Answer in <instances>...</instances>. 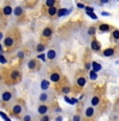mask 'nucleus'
<instances>
[{
	"mask_svg": "<svg viewBox=\"0 0 119 121\" xmlns=\"http://www.w3.org/2000/svg\"><path fill=\"white\" fill-rule=\"evenodd\" d=\"M1 101L5 102V103H9L14 100L15 98V92L14 90L7 89V90H3L1 92Z\"/></svg>",
	"mask_w": 119,
	"mask_h": 121,
	"instance_id": "f257e3e1",
	"label": "nucleus"
},
{
	"mask_svg": "<svg viewBox=\"0 0 119 121\" xmlns=\"http://www.w3.org/2000/svg\"><path fill=\"white\" fill-rule=\"evenodd\" d=\"M53 100V94L51 92H48V91H42L39 95V101L44 104L47 103H51V101Z\"/></svg>",
	"mask_w": 119,
	"mask_h": 121,
	"instance_id": "f03ea898",
	"label": "nucleus"
},
{
	"mask_svg": "<svg viewBox=\"0 0 119 121\" xmlns=\"http://www.w3.org/2000/svg\"><path fill=\"white\" fill-rule=\"evenodd\" d=\"M95 113H96V110L94 107H92L91 104L89 105H86L85 109H84V116H85L86 118H88V119H90V118H93L95 116Z\"/></svg>",
	"mask_w": 119,
	"mask_h": 121,
	"instance_id": "7ed1b4c3",
	"label": "nucleus"
},
{
	"mask_svg": "<svg viewBox=\"0 0 119 121\" xmlns=\"http://www.w3.org/2000/svg\"><path fill=\"white\" fill-rule=\"evenodd\" d=\"M11 110H12V113L14 115H21L22 113L24 112V108L23 105L21 104L20 102H15L14 104L11 107Z\"/></svg>",
	"mask_w": 119,
	"mask_h": 121,
	"instance_id": "20e7f679",
	"label": "nucleus"
},
{
	"mask_svg": "<svg viewBox=\"0 0 119 121\" xmlns=\"http://www.w3.org/2000/svg\"><path fill=\"white\" fill-rule=\"evenodd\" d=\"M3 45L6 47V48H13L15 46V39L13 36H6L3 39Z\"/></svg>",
	"mask_w": 119,
	"mask_h": 121,
	"instance_id": "39448f33",
	"label": "nucleus"
},
{
	"mask_svg": "<svg viewBox=\"0 0 119 121\" xmlns=\"http://www.w3.org/2000/svg\"><path fill=\"white\" fill-rule=\"evenodd\" d=\"M49 107L47 104H44V103H41V104L38 105L37 108V113L39 114L40 116H43V115H47L48 112H49Z\"/></svg>",
	"mask_w": 119,
	"mask_h": 121,
	"instance_id": "423d86ee",
	"label": "nucleus"
},
{
	"mask_svg": "<svg viewBox=\"0 0 119 121\" xmlns=\"http://www.w3.org/2000/svg\"><path fill=\"white\" fill-rule=\"evenodd\" d=\"M61 79H62V75H61L60 72L53 71V72H51L49 74V80L51 82H54V84H57V82H59Z\"/></svg>",
	"mask_w": 119,
	"mask_h": 121,
	"instance_id": "0eeeda50",
	"label": "nucleus"
},
{
	"mask_svg": "<svg viewBox=\"0 0 119 121\" xmlns=\"http://www.w3.org/2000/svg\"><path fill=\"white\" fill-rule=\"evenodd\" d=\"M52 35H53V29H52V27H50V26L45 27L42 31V37L45 38V39H49V38H51Z\"/></svg>",
	"mask_w": 119,
	"mask_h": 121,
	"instance_id": "6e6552de",
	"label": "nucleus"
},
{
	"mask_svg": "<svg viewBox=\"0 0 119 121\" xmlns=\"http://www.w3.org/2000/svg\"><path fill=\"white\" fill-rule=\"evenodd\" d=\"M38 67H39V65H38V60L36 59H30V60H28V62H27V68H28L30 71H34V70H36Z\"/></svg>",
	"mask_w": 119,
	"mask_h": 121,
	"instance_id": "1a4fd4ad",
	"label": "nucleus"
},
{
	"mask_svg": "<svg viewBox=\"0 0 119 121\" xmlns=\"http://www.w3.org/2000/svg\"><path fill=\"white\" fill-rule=\"evenodd\" d=\"M57 50L53 49V48H50V49H48L47 50V52H46V57L49 60H53L57 59Z\"/></svg>",
	"mask_w": 119,
	"mask_h": 121,
	"instance_id": "9d476101",
	"label": "nucleus"
},
{
	"mask_svg": "<svg viewBox=\"0 0 119 121\" xmlns=\"http://www.w3.org/2000/svg\"><path fill=\"white\" fill-rule=\"evenodd\" d=\"M100 102H101V99H100L99 96H97V95H92L91 98H90V101H89L90 104L94 108L97 107V105H99Z\"/></svg>",
	"mask_w": 119,
	"mask_h": 121,
	"instance_id": "9b49d317",
	"label": "nucleus"
},
{
	"mask_svg": "<svg viewBox=\"0 0 119 121\" xmlns=\"http://www.w3.org/2000/svg\"><path fill=\"white\" fill-rule=\"evenodd\" d=\"M9 77H11V79L14 80V82H18V80H20V78H21V72L17 69L13 70V71L11 72Z\"/></svg>",
	"mask_w": 119,
	"mask_h": 121,
	"instance_id": "f8f14e48",
	"label": "nucleus"
},
{
	"mask_svg": "<svg viewBox=\"0 0 119 121\" xmlns=\"http://www.w3.org/2000/svg\"><path fill=\"white\" fill-rule=\"evenodd\" d=\"M91 49L94 50V51H100L101 45L96 39H93L92 41H91Z\"/></svg>",
	"mask_w": 119,
	"mask_h": 121,
	"instance_id": "ddd939ff",
	"label": "nucleus"
},
{
	"mask_svg": "<svg viewBox=\"0 0 119 121\" xmlns=\"http://www.w3.org/2000/svg\"><path fill=\"white\" fill-rule=\"evenodd\" d=\"M114 54H115V49H114L113 47H108V48H106L102 51V55L103 56H106V57L113 56Z\"/></svg>",
	"mask_w": 119,
	"mask_h": 121,
	"instance_id": "4468645a",
	"label": "nucleus"
},
{
	"mask_svg": "<svg viewBox=\"0 0 119 121\" xmlns=\"http://www.w3.org/2000/svg\"><path fill=\"white\" fill-rule=\"evenodd\" d=\"M50 88V82L47 79H42L40 82V89L42 91H47Z\"/></svg>",
	"mask_w": 119,
	"mask_h": 121,
	"instance_id": "2eb2a0df",
	"label": "nucleus"
},
{
	"mask_svg": "<svg viewBox=\"0 0 119 121\" xmlns=\"http://www.w3.org/2000/svg\"><path fill=\"white\" fill-rule=\"evenodd\" d=\"M70 13V9H66V7H62V9H57V16L61 18V17H64L67 16L68 14Z\"/></svg>",
	"mask_w": 119,
	"mask_h": 121,
	"instance_id": "dca6fc26",
	"label": "nucleus"
},
{
	"mask_svg": "<svg viewBox=\"0 0 119 121\" xmlns=\"http://www.w3.org/2000/svg\"><path fill=\"white\" fill-rule=\"evenodd\" d=\"M76 85L79 88H84L86 85H87V79H86L85 76H78L76 78Z\"/></svg>",
	"mask_w": 119,
	"mask_h": 121,
	"instance_id": "f3484780",
	"label": "nucleus"
},
{
	"mask_svg": "<svg viewBox=\"0 0 119 121\" xmlns=\"http://www.w3.org/2000/svg\"><path fill=\"white\" fill-rule=\"evenodd\" d=\"M13 11H14V9H13V7L11 5H5V6H3V9H2V14H3L4 16L9 17L13 14Z\"/></svg>",
	"mask_w": 119,
	"mask_h": 121,
	"instance_id": "a211bd4d",
	"label": "nucleus"
},
{
	"mask_svg": "<svg viewBox=\"0 0 119 121\" xmlns=\"http://www.w3.org/2000/svg\"><path fill=\"white\" fill-rule=\"evenodd\" d=\"M23 13H24V9L21 6H16L14 9V11H13V14L15 15V17H21L23 15Z\"/></svg>",
	"mask_w": 119,
	"mask_h": 121,
	"instance_id": "6ab92c4d",
	"label": "nucleus"
},
{
	"mask_svg": "<svg viewBox=\"0 0 119 121\" xmlns=\"http://www.w3.org/2000/svg\"><path fill=\"white\" fill-rule=\"evenodd\" d=\"M98 29H99L100 32H109L110 29H111V26L107 23H102L98 26Z\"/></svg>",
	"mask_w": 119,
	"mask_h": 121,
	"instance_id": "aec40b11",
	"label": "nucleus"
},
{
	"mask_svg": "<svg viewBox=\"0 0 119 121\" xmlns=\"http://www.w3.org/2000/svg\"><path fill=\"white\" fill-rule=\"evenodd\" d=\"M91 66H92V70L94 72H96V73L99 72L100 70L102 69V66H101L100 64H98L97 62H92V63H91Z\"/></svg>",
	"mask_w": 119,
	"mask_h": 121,
	"instance_id": "412c9836",
	"label": "nucleus"
},
{
	"mask_svg": "<svg viewBox=\"0 0 119 121\" xmlns=\"http://www.w3.org/2000/svg\"><path fill=\"white\" fill-rule=\"evenodd\" d=\"M45 49H46V46H45V44H43V43H38L37 46H36V52L38 53H43V52L45 51Z\"/></svg>",
	"mask_w": 119,
	"mask_h": 121,
	"instance_id": "4be33fe9",
	"label": "nucleus"
},
{
	"mask_svg": "<svg viewBox=\"0 0 119 121\" xmlns=\"http://www.w3.org/2000/svg\"><path fill=\"white\" fill-rule=\"evenodd\" d=\"M57 9L55 6H51V7H48L47 9V14L49 17H54L57 16Z\"/></svg>",
	"mask_w": 119,
	"mask_h": 121,
	"instance_id": "5701e85b",
	"label": "nucleus"
},
{
	"mask_svg": "<svg viewBox=\"0 0 119 121\" xmlns=\"http://www.w3.org/2000/svg\"><path fill=\"white\" fill-rule=\"evenodd\" d=\"M96 34V27L95 26H90L88 28V36H95Z\"/></svg>",
	"mask_w": 119,
	"mask_h": 121,
	"instance_id": "b1692460",
	"label": "nucleus"
},
{
	"mask_svg": "<svg viewBox=\"0 0 119 121\" xmlns=\"http://www.w3.org/2000/svg\"><path fill=\"white\" fill-rule=\"evenodd\" d=\"M89 76H90L91 80H96L97 79V77H98V75H97V73L94 72L93 70H90L89 71Z\"/></svg>",
	"mask_w": 119,
	"mask_h": 121,
	"instance_id": "393cba45",
	"label": "nucleus"
},
{
	"mask_svg": "<svg viewBox=\"0 0 119 121\" xmlns=\"http://www.w3.org/2000/svg\"><path fill=\"white\" fill-rule=\"evenodd\" d=\"M62 93L63 94H65V95H68L70 93V91H71V89H70V87L69 86H64V87L62 88Z\"/></svg>",
	"mask_w": 119,
	"mask_h": 121,
	"instance_id": "a878e982",
	"label": "nucleus"
},
{
	"mask_svg": "<svg viewBox=\"0 0 119 121\" xmlns=\"http://www.w3.org/2000/svg\"><path fill=\"white\" fill-rule=\"evenodd\" d=\"M112 37L114 40L116 41H119V30L118 29H114L112 31Z\"/></svg>",
	"mask_w": 119,
	"mask_h": 121,
	"instance_id": "bb28decb",
	"label": "nucleus"
},
{
	"mask_svg": "<svg viewBox=\"0 0 119 121\" xmlns=\"http://www.w3.org/2000/svg\"><path fill=\"white\" fill-rule=\"evenodd\" d=\"M55 3H57V0H46L45 5L47 7H51V6H54Z\"/></svg>",
	"mask_w": 119,
	"mask_h": 121,
	"instance_id": "cd10ccee",
	"label": "nucleus"
},
{
	"mask_svg": "<svg viewBox=\"0 0 119 121\" xmlns=\"http://www.w3.org/2000/svg\"><path fill=\"white\" fill-rule=\"evenodd\" d=\"M22 121H32V116L30 114H25L22 117Z\"/></svg>",
	"mask_w": 119,
	"mask_h": 121,
	"instance_id": "c85d7f7f",
	"label": "nucleus"
},
{
	"mask_svg": "<svg viewBox=\"0 0 119 121\" xmlns=\"http://www.w3.org/2000/svg\"><path fill=\"white\" fill-rule=\"evenodd\" d=\"M50 120H51V117L49 115H43L39 119V121H50Z\"/></svg>",
	"mask_w": 119,
	"mask_h": 121,
	"instance_id": "c756f323",
	"label": "nucleus"
},
{
	"mask_svg": "<svg viewBox=\"0 0 119 121\" xmlns=\"http://www.w3.org/2000/svg\"><path fill=\"white\" fill-rule=\"evenodd\" d=\"M6 63H7V60L4 57V55L2 54V52H0V64L4 65V64H6Z\"/></svg>",
	"mask_w": 119,
	"mask_h": 121,
	"instance_id": "7c9ffc66",
	"label": "nucleus"
},
{
	"mask_svg": "<svg viewBox=\"0 0 119 121\" xmlns=\"http://www.w3.org/2000/svg\"><path fill=\"white\" fill-rule=\"evenodd\" d=\"M86 14H87L88 16H90L93 20H97V16L94 14V12H88V11H86Z\"/></svg>",
	"mask_w": 119,
	"mask_h": 121,
	"instance_id": "2f4dec72",
	"label": "nucleus"
},
{
	"mask_svg": "<svg viewBox=\"0 0 119 121\" xmlns=\"http://www.w3.org/2000/svg\"><path fill=\"white\" fill-rule=\"evenodd\" d=\"M0 116H1V117L3 118V120H4V121H12V120L9 118V116H7V115L5 114V113L1 112V111H0Z\"/></svg>",
	"mask_w": 119,
	"mask_h": 121,
	"instance_id": "473e14b6",
	"label": "nucleus"
},
{
	"mask_svg": "<svg viewBox=\"0 0 119 121\" xmlns=\"http://www.w3.org/2000/svg\"><path fill=\"white\" fill-rule=\"evenodd\" d=\"M24 56H25L24 51H22V50H20V51L17 52V57H18V59L22 60V59H24Z\"/></svg>",
	"mask_w": 119,
	"mask_h": 121,
	"instance_id": "72a5a7b5",
	"label": "nucleus"
},
{
	"mask_svg": "<svg viewBox=\"0 0 119 121\" xmlns=\"http://www.w3.org/2000/svg\"><path fill=\"white\" fill-rule=\"evenodd\" d=\"M37 59L42 60L43 62H46V55H45L44 53H39L38 54V56H37Z\"/></svg>",
	"mask_w": 119,
	"mask_h": 121,
	"instance_id": "f704fd0d",
	"label": "nucleus"
},
{
	"mask_svg": "<svg viewBox=\"0 0 119 121\" xmlns=\"http://www.w3.org/2000/svg\"><path fill=\"white\" fill-rule=\"evenodd\" d=\"M72 121H82V117L78 114H75L72 116Z\"/></svg>",
	"mask_w": 119,
	"mask_h": 121,
	"instance_id": "c9c22d12",
	"label": "nucleus"
},
{
	"mask_svg": "<svg viewBox=\"0 0 119 121\" xmlns=\"http://www.w3.org/2000/svg\"><path fill=\"white\" fill-rule=\"evenodd\" d=\"M64 99H65V101H67L69 104H73L72 101H71V98H69L67 95H65V96H64Z\"/></svg>",
	"mask_w": 119,
	"mask_h": 121,
	"instance_id": "e433bc0d",
	"label": "nucleus"
},
{
	"mask_svg": "<svg viewBox=\"0 0 119 121\" xmlns=\"http://www.w3.org/2000/svg\"><path fill=\"white\" fill-rule=\"evenodd\" d=\"M63 116H57V117L54 118V121H63Z\"/></svg>",
	"mask_w": 119,
	"mask_h": 121,
	"instance_id": "4c0bfd02",
	"label": "nucleus"
},
{
	"mask_svg": "<svg viewBox=\"0 0 119 121\" xmlns=\"http://www.w3.org/2000/svg\"><path fill=\"white\" fill-rule=\"evenodd\" d=\"M101 16L110 17V16H111V14H110V13H107V12H101Z\"/></svg>",
	"mask_w": 119,
	"mask_h": 121,
	"instance_id": "58836bf2",
	"label": "nucleus"
},
{
	"mask_svg": "<svg viewBox=\"0 0 119 121\" xmlns=\"http://www.w3.org/2000/svg\"><path fill=\"white\" fill-rule=\"evenodd\" d=\"M91 68H92V66H91V64H89V63H87L86 64V70H88V71H90Z\"/></svg>",
	"mask_w": 119,
	"mask_h": 121,
	"instance_id": "ea45409f",
	"label": "nucleus"
},
{
	"mask_svg": "<svg viewBox=\"0 0 119 121\" xmlns=\"http://www.w3.org/2000/svg\"><path fill=\"white\" fill-rule=\"evenodd\" d=\"M85 9L88 12H94V9H93V7H90V6H86Z\"/></svg>",
	"mask_w": 119,
	"mask_h": 121,
	"instance_id": "a19ab883",
	"label": "nucleus"
},
{
	"mask_svg": "<svg viewBox=\"0 0 119 121\" xmlns=\"http://www.w3.org/2000/svg\"><path fill=\"white\" fill-rule=\"evenodd\" d=\"M77 7H78V9H85V4H83V3H77Z\"/></svg>",
	"mask_w": 119,
	"mask_h": 121,
	"instance_id": "79ce46f5",
	"label": "nucleus"
},
{
	"mask_svg": "<svg viewBox=\"0 0 119 121\" xmlns=\"http://www.w3.org/2000/svg\"><path fill=\"white\" fill-rule=\"evenodd\" d=\"M99 1H100L102 4H107V3H109V2H110V0H99Z\"/></svg>",
	"mask_w": 119,
	"mask_h": 121,
	"instance_id": "37998d69",
	"label": "nucleus"
},
{
	"mask_svg": "<svg viewBox=\"0 0 119 121\" xmlns=\"http://www.w3.org/2000/svg\"><path fill=\"white\" fill-rule=\"evenodd\" d=\"M3 39H4V35H3V32L0 31V42H1Z\"/></svg>",
	"mask_w": 119,
	"mask_h": 121,
	"instance_id": "c03bdc74",
	"label": "nucleus"
},
{
	"mask_svg": "<svg viewBox=\"0 0 119 121\" xmlns=\"http://www.w3.org/2000/svg\"><path fill=\"white\" fill-rule=\"evenodd\" d=\"M61 111H62V109L57 107V108H55V109H54V111H53V112H57V113H59V112H61Z\"/></svg>",
	"mask_w": 119,
	"mask_h": 121,
	"instance_id": "a18cd8bd",
	"label": "nucleus"
},
{
	"mask_svg": "<svg viewBox=\"0 0 119 121\" xmlns=\"http://www.w3.org/2000/svg\"><path fill=\"white\" fill-rule=\"evenodd\" d=\"M71 101H72L73 104H74V103H77V102H78V100L75 99V98H71Z\"/></svg>",
	"mask_w": 119,
	"mask_h": 121,
	"instance_id": "49530a36",
	"label": "nucleus"
},
{
	"mask_svg": "<svg viewBox=\"0 0 119 121\" xmlns=\"http://www.w3.org/2000/svg\"><path fill=\"white\" fill-rule=\"evenodd\" d=\"M2 50H3V47H2V45L0 44V52H2Z\"/></svg>",
	"mask_w": 119,
	"mask_h": 121,
	"instance_id": "de8ad7c7",
	"label": "nucleus"
},
{
	"mask_svg": "<svg viewBox=\"0 0 119 121\" xmlns=\"http://www.w3.org/2000/svg\"><path fill=\"white\" fill-rule=\"evenodd\" d=\"M1 78H2V77H1V75H0V82H1Z\"/></svg>",
	"mask_w": 119,
	"mask_h": 121,
	"instance_id": "09e8293b",
	"label": "nucleus"
},
{
	"mask_svg": "<svg viewBox=\"0 0 119 121\" xmlns=\"http://www.w3.org/2000/svg\"><path fill=\"white\" fill-rule=\"evenodd\" d=\"M0 102H1V98H0Z\"/></svg>",
	"mask_w": 119,
	"mask_h": 121,
	"instance_id": "8fccbe9b",
	"label": "nucleus"
},
{
	"mask_svg": "<svg viewBox=\"0 0 119 121\" xmlns=\"http://www.w3.org/2000/svg\"><path fill=\"white\" fill-rule=\"evenodd\" d=\"M118 46H119V41H118Z\"/></svg>",
	"mask_w": 119,
	"mask_h": 121,
	"instance_id": "3c124183",
	"label": "nucleus"
},
{
	"mask_svg": "<svg viewBox=\"0 0 119 121\" xmlns=\"http://www.w3.org/2000/svg\"><path fill=\"white\" fill-rule=\"evenodd\" d=\"M116 1H118V2H119V0H116Z\"/></svg>",
	"mask_w": 119,
	"mask_h": 121,
	"instance_id": "603ef678",
	"label": "nucleus"
},
{
	"mask_svg": "<svg viewBox=\"0 0 119 121\" xmlns=\"http://www.w3.org/2000/svg\"><path fill=\"white\" fill-rule=\"evenodd\" d=\"M87 1H90V0H87Z\"/></svg>",
	"mask_w": 119,
	"mask_h": 121,
	"instance_id": "864d4df0",
	"label": "nucleus"
}]
</instances>
